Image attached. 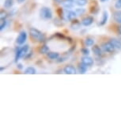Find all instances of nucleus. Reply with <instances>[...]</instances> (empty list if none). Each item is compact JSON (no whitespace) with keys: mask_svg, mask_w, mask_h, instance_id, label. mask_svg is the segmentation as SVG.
Wrapping results in <instances>:
<instances>
[{"mask_svg":"<svg viewBox=\"0 0 121 121\" xmlns=\"http://www.w3.org/2000/svg\"><path fill=\"white\" fill-rule=\"evenodd\" d=\"M29 34L32 36V38L34 39L36 41L43 42L45 40V36L44 34L35 28H31L29 29Z\"/></svg>","mask_w":121,"mask_h":121,"instance_id":"1","label":"nucleus"},{"mask_svg":"<svg viewBox=\"0 0 121 121\" xmlns=\"http://www.w3.org/2000/svg\"><path fill=\"white\" fill-rule=\"evenodd\" d=\"M61 17H63L65 21H72L74 19L77 14L74 11L70 10H63L62 13H61Z\"/></svg>","mask_w":121,"mask_h":121,"instance_id":"2","label":"nucleus"},{"mask_svg":"<svg viewBox=\"0 0 121 121\" xmlns=\"http://www.w3.org/2000/svg\"><path fill=\"white\" fill-rule=\"evenodd\" d=\"M40 16L44 20H50L52 18V12L48 7H42L40 10Z\"/></svg>","mask_w":121,"mask_h":121,"instance_id":"3","label":"nucleus"},{"mask_svg":"<svg viewBox=\"0 0 121 121\" xmlns=\"http://www.w3.org/2000/svg\"><path fill=\"white\" fill-rule=\"evenodd\" d=\"M28 50H29L28 45H24V46L22 48H18L17 52H16V56H15V61H16V62H17V60L20 58L23 57L27 53Z\"/></svg>","mask_w":121,"mask_h":121,"instance_id":"4","label":"nucleus"},{"mask_svg":"<svg viewBox=\"0 0 121 121\" xmlns=\"http://www.w3.org/2000/svg\"><path fill=\"white\" fill-rule=\"evenodd\" d=\"M102 48L105 52H113L115 51V47L113 46L112 44L109 41V42H107V43H104V44H102Z\"/></svg>","mask_w":121,"mask_h":121,"instance_id":"5","label":"nucleus"},{"mask_svg":"<svg viewBox=\"0 0 121 121\" xmlns=\"http://www.w3.org/2000/svg\"><path fill=\"white\" fill-rule=\"evenodd\" d=\"M26 39H27V34H26V33L25 31H22V32L20 33L19 36H17V43L18 44L22 45V44H23L25 42H26Z\"/></svg>","mask_w":121,"mask_h":121,"instance_id":"6","label":"nucleus"},{"mask_svg":"<svg viewBox=\"0 0 121 121\" xmlns=\"http://www.w3.org/2000/svg\"><path fill=\"white\" fill-rule=\"evenodd\" d=\"M63 71H64L65 74H76V69L73 67L71 65H68V66H66L63 69Z\"/></svg>","mask_w":121,"mask_h":121,"instance_id":"7","label":"nucleus"},{"mask_svg":"<svg viewBox=\"0 0 121 121\" xmlns=\"http://www.w3.org/2000/svg\"><path fill=\"white\" fill-rule=\"evenodd\" d=\"M82 63H84L85 65H86L88 67H90V66H92L93 64V59L91 58V57H89V56H84L82 58Z\"/></svg>","mask_w":121,"mask_h":121,"instance_id":"8","label":"nucleus"},{"mask_svg":"<svg viewBox=\"0 0 121 121\" xmlns=\"http://www.w3.org/2000/svg\"><path fill=\"white\" fill-rule=\"evenodd\" d=\"M93 22V17L91 16H88V17H85L84 19H82V24L84 26H90V25H92Z\"/></svg>","mask_w":121,"mask_h":121,"instance_id":"9","label":"nucleus"},{"mask_svg":"<svg viewBox=\"0 0 121 121\" xmlns=\"http://www.w3.org/2000/svg\"><path fill=\"white\" fill-rule=\"evenodd\" d=\"M62 4H63V7H65L66 9H68V10L74 6L73 0H64L63 2H62Z\"/></svg>","mask_w":121,"mask_h":121,"instance_id":"10","label":"nucleus"},{"mask_svg":"<svg viewBox=\"0 0 121 121\" xmlns=\"http://www.w3.org/2000/svg\"><path fill=\"white\" fill-rule=\"evenodd\" d=\"M110 42L112 44V45L115 47V48L121 49V41L117 40V39H111Z\"/></svg>","mask_w":121,"mask_h":121,"instance_id":"11","label":"nucleus"},{"mask_svg":"<svg viewBox=\"0 0 121 121\" xmlns=\"http://www.w3.org/2000/svg\"><path fill=\"white\" fill-rule=\"evenodd\" d=\"M114 20L117 22V23H120L121 24V10H117L114 13L113 15Z\"/></svg>","mask_w":121,"mask_h":121,"instance_id":"12","label":"nucleus"},{"mask_svg":"<svg viewBox=\"0 0 121 121\" xmlns=\"http://www.w3.org/2000/svg\"><path fill=\"white\" fill-rule=\"evenodd\" d=\"M98 10H99V7H98V5L97 3V2H96V1L93 2L92 6H91V7H90V12L92 13H97Z\"/></svg>","mask_w":121,"mask_h":121,"instance_id":"13","label":"nucleus"},{"mask_svg":"<svg viewBox=\"0 0 121 121\" xmlns=\"http://www.w3.org/2000/svg\"><path fill=\"white\" fill-rule=\"evenodd\" d=\"M108 12H107V11H104V12H103V15H102L101 22L100 23V26H104V25H105V24H106L107 21H108Z\"/></svg>","mask_w":121,"mask_h":121,"instance_id":"14","label":"nucleus"},{"mask_svg":"<svg viewBox=\"0 0 121 121\" xmlns=\"http://www.w3.org/2000/svg\"><path fill=\"white\" fill-rule=\"evenodd\" d=\"M93 52L97 56H100L102 55V52H101V50L97 45H95V46L93 47Z\"/></svg>","mask_w":121,"mask_h":121,"instance_id":"15","label":"nucleus"},{"mask_svg":"<svg viewBox=\"0 0 121 121\" xmlns=\"http://www.w3.org/2000/svg\"><path fill=\"white\" fill-rule=\"evenodd\" d=\"M36 69L33 67H29L26 68V70H25V74H36Z\"/></svg>","mask_w":121,"mask_h":121,"instance_id":"16","label":"nucleus"},{"mask_svg":"<svg viewBox=\"0 0 121 121\" xmlns=\"http://www.w3.org/2000/svg\"><path fill=\"white\" fill-rule=\"evenodd\" d=\"M78 69H79L80 74H85L86 72V70H87V66L82 63V64H80L78 66Z\"/></svg>","mask_w":121,"mask_h":121,"instance_id":"17","label":"nucleus"},{"mask_svg":"<svg viewBox=\"0 0 121 121\" xmlns=\"http://www.w3.org/2000/svg\"><path fill=\"white\" fill-rule=\"evenodd\" d=\"M48 56L51 59H57L59 58V54L58 52H49V53L48 54Z\"/></svg>","mask_w":121,"mask_h":121,"instance_id":"18","label":"nucleus"},{"mask_svg":"<svg viewBox=\"0 0 121 121\" xmlns=\"http://www.w3.org/2000/svg\"><path fill=\"white\" fill-rule=\"evenodd\" d=\"M48 51H49V48L47 45H43V46L40 47V50H39V52H40V54H46L48 52Z\"/></svg>","mask_w":121,"mask_h":121,"instance_id":"19","label":"nucleus"},{"mask_svg":"<svg viewBox=\"0 0 121 121\" xmlns=\"http://www.w3.org/2000/svg\"><path fill=\"white\" fill-rule=\"evenodd\" d=\"M80 26H81V23L78 22V21H73L72 22V23H71V28L73 29H79L80 28Z\"/></svg>","mask_w":121,"mask_h":121,"instance_id":"20","label":"nucleus"},{"mask_svg":"<svg viewBox=\"0 0 121 121\" xmlns=\"http://www.w3.org/2000/svg\"><path fill=\"white\" fill-rule=\"evenodd\" d=\"M94 44V40L91 37H88L85 40V44L86 46H92V45Z\"/></svg>","mask_w":121,"mask_h":121,"instance_id":"21","label":"nucleus"},{"mask_svg":"<svg viewBox=\"0 0 121 121\" xmlns=\"http://www.w3.org/2000/svg\"><path fill=\"white\" fill-rule=\"evenodd\" d=\"M13 0H5V3H4V7L6 9L10 8L13 6Z\"/></svg>","mask_w":121,"mask_h":121,"instance_id":"22","label":"nucleus"},{"mask_svg":"<svg viewBox=\"0 0 121 121\" xmlns=\"http://www.w3.org/2000/svg\"><path fill=\"white\" fill-rule=\"evenodd\" d=\"M85 11H86L85 9L78 8V9H77V10H75V13H76L77 16H81V15H82L84 13H85Z\"/></svg>","mask_w":121,"mask_h":121,"instance_id":"23","label":"nucleus"},{"mask_svg":"<svg viewBox=\"0 0 121 121\" xmlns=\"http://www.w3.org/2000/svg\"><path fill=\"white\" fill-rule=\"evenodd\" d=\"M86 3H87V0H77L76 1V4L80 6H85L86 5Z\"/></svg>","mask_w":121,"mask_h":121,"instance_id":"24","label":"nucleus"},{"mask_svg":"<svg viewBox=\"0 0 121 121\" xmlns=\"http://www.w3.org/2000/svg\"><path fill=\"white\" fill-rule=\"evenodd\" d=\"M6 26V19H1V22H0V30H3Z\"/></svg>","mask_w":121,"mask_h":121,"instance_id":"25","label":"nucleus"},{"mask_svg":"<svg viewBox=\"0 0 121 121\" xmlns=\"http://www.w3.org/2000/svg\"><path fill=\"white\" fill-rule=\"evenodd\" d=\"M6 17H7V13L4 10H2L1 13H0V19H6Z\"/></svg>","mask_w":121,"mask_h":121,"instance_id":"26","label":"nucleus"},{"mask_svg":"<svg viewBox=\"0 0 121 121\" xmlns=\"http://www.w3.org/2000/svg\"><path fill=\"white\" fill-rule=\"evenodd\" d=\"M115 7L116 9H120L121 8V0H116L115 3Z\"/></svg>","mask_w":121,"mask_h":121,"instance_id":"27","label":"nucleus"},{"mask_svg":"<svg viewBox=\"0 0 121 121\" xmlns=\"http://www.w3.org/2000/svg\"><path fill=\"white\" fill-rule=\"evenodd\" d=\"M82 52L83 55H86V56H88L90 54V50H89L87 48H85L82 49Z\"/></svg>","mask_w":121,"mask_h":121,"instance_id":"28","label":"nucleus"},{"mask_svg":"<svg viewBox=\"0 0 121 121\" xmlns=\"http://www.w3.org/2000/svg\"><path fill=\"white\" fill-rule=\"evenodd\" d=\"M17 67L19 68V69H22V65L20 64V63H18V64H17Z\"/></svg>","mask_w":121,"mask_h":121,"instance_id":"29","label":"nucleus"},{"mask_svg":"<svg viewBox=\"0 0 121 121\" xmlns=\"http://www.w3.org/2000/svg\"><path fill=\"white\" fill-rule=\"evenodd\" d=\"M26 1V0H17V2L19 3H24V2Z\"/></svg>","mask_w":121,"mask_h":121,"instance_id":"30","label":"nucleus"},{"mask_svg":"<svg viewBox=\"0 0 121 121\" xmlns=\"http://www.w3.org/2000/svg\"><path fill=\"white\" fill-rule=\"evenodd\" d=\"M55 1H56L57 3H62V0H55Z\"/></svg>","mask_w":121,"mask_h":121,"instance_id":"31","label":"nucleus"},{"mask_svg":"<svg viewBox=\"0 0 121 121\" xmlns=\"http://www.w3.org/2000/svg\"><path fill=\"white\" fill-rule=\"evenodd\" d=\"M119 33L121 34V26H119Z\"/></svg>","mask_w":121,"mask_h":121,"instance_id":"32","label":"nucleus"},{"mask_svg":"<svg viewBox=\"0 0 121 121\" xmlns=\"http://www.w3.org/2000/svg\"><path fill=\"white\" fill-rule=\"evenodd\" d=\"M3 70H4V68L3 67H1V71H3Z\"/></svg>","mask_w":121,"mask_h":121,"instance_id":"33","label":"nucleus"},{"mask_svg":"<svg viewBox=\"0 0 121 121\" xmlns=\"http://www.w3.org/2000/svg\"><path fill=\"white\" fill-rule=\"evenodd\" d=\"M101 1H102V2H104V0H101Z\"/></svg>","mask_w":121,"mask_h":121,"instance_id":"34","label":"nucleus"}]
</instances>
